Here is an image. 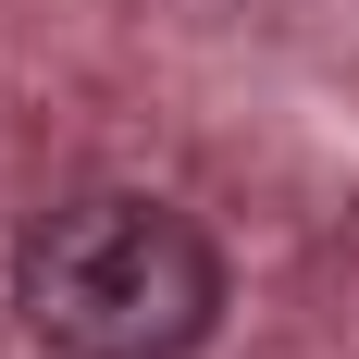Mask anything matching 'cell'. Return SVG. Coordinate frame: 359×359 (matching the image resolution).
<instances>
[{"label":"cell","mask_w":359,"mask_h":359,"mask_svg":"<svg viewBox=\"0 0 359 359\" xmlns=\"http://www.w3.org/2000/svg\"><path fill=\"white\" fill-rule=\"evenodd\" d=\"M13 310L62 359H186L223 323V260L161 198H62L13 248Z\"/></svg>","instance_id":"6da1fadb"}]
</instances>
